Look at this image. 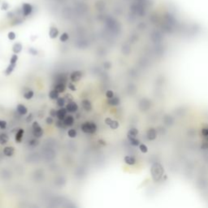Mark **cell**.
Returning <instances> with one entry per match:
<instances>
[{
	"label": "cell",
	"instance_id": "1",
	"mask_svg": "<svg viewBox=\"0 0 208 208\" xmlns=\"http://www.w3.org/2000/svg\"><path fill=\"white\" fill-rule=\"evenodd\" d=\"M81 130L85 133L94 134V133H95L97 131V125L94 122L87 121V122H85L84 124H82Z\"/></svg>",
	"mask_w": 208,
	"mask_h": 208
},
{
	"label": "cell",
	"instance_id": "2",
	"mask_svg": "<svg viewBox=\"0 0 208 208\" xmlns=\"http://www.w3.org/2000/svg\"><path fill=\"white\" fill-rule=\"evenodd\" d=\"M33 135L35 138H40L43 135V129L42 127L39 125V124L37 121H34L33 123Z\"/></svg>",
	"mask_w": 208,
	"mask_h": 208
},
{
	"label": "cell",
	"instance_id": "3",
	"mask_svg": "<svg viewBox=\"0 0 208 208\" xmlns=\"http://www.w3.org/2000/svg\"><path fill=\"white\" fill-rule=\"evenodd\" d=\"M33 6L29 3H23L22 7H21V12H22V14L24 16H28L29 15H31V13L33 12Z\"/></svg>",
	"mask_w": 208,
	"mask_h": 208
},
{
	"label": "cell",
	"instance_id": "4",
	"mask_svg": "<svg viewBox=\"0 0 208 208\" xmlns=\"http://www.w3.org/2000/svg\"><path fill=\"white\" fill-rule=\"evenodd\" d=\"M82 72L81 71H74L70 75V79L72 82H77L81 79Z\"/></svg>",
	"mask_w": 208,
	"mask_h": 208
},
{
	"label": "cell",
	"instance_id": "5",
	"mask_svg": "<svg viewBox=\"0 0 208 208\" xmlns=\"http://www.w3.org/2000/svg\"><path fill=\"white\" fill-rule=\"evenodd\" d=\"M66 109L68 112H70V113H74L76 112V111L78 110V105L76 104L75 102H69V103L67 104V107H66Z\"/></svg>",
	"mask_w": 208,
	"mask_h": 208
},
{
	"label": "cell",
	"instance_id": "6",
	"mask_svg": "<svg viewBox=\"0 0 208 208\" xmlns=\"http://www.w3.org/2000/svg\"><path fill=\"white\" fill-rule=\"evenodd\" d=\"M63 120H64V125L67 127H71L73 125V124H74V117L71 115H66Z\"/></svg>",
	"mask_w": 208,
	"mask_h": 208
},
{
	"label": "cell",
	"instance_id": "7",
	"mask_svg": "<svg viewBox=\"0 0 208 208\" xmlns=\"http://www.w3.org/2000/svg\"><path fill=\"white\" fill-rule=\"evenodd\" d=\"M67 109L64 107H60V110L57 111V118L59 120H64L67 115Z\"/></svg>",
	"mask_w": 208,
	"mask_h": 208
},
{
	"label": "cell",
	"instance_id": "8",
	"mask_svg": "<svg viewBox=\"0 0 208 208\" xmlns=\"http://www.w3.org/2000/svg\"><path fill=\"white\" fill-rule=\"evenodd\" d=\"M54 89H55L59 93H64L65 90H66L65 83L64 82H56L55 85H54Z\"/></svg>",
	"mask_w": 208,
	"mask_h": 208
},
{
	"label": "cell",
	"instance_id": "9",
	"mask_svg": "<svg viewBox=\"0 0 208 208\" xmlns=\"http://www.w3.org/2000/svg\"><path fill=\"white\" fill-rule=\"evenodd\" d=\"M16 111H17V112L19 113L20 115H26L27 113H28V109H27V107H25V106L22 105V104H19V105L17 106Z\"/></svg>",
	"mask_w": 208,
	"mask_h": 208
},
{
	"label": "cell",
	"instance_id": "10",
	"mask_svg": "<svg viewBox=\"0 0 208 208\" xmlns=\"http://www.w3.org/2000/svg\"><path fill=\"white\" fill-rule=\"evenodd\" d=\"M59 35V30L56 27H50V31H49V36L50 38H56Z\"/></svg>",
	"mask_w": 208,
	"mask_h": 208
},
{
	"label": "cell",
	"instance_id": "11",
	"mask_svg": "<svg viewBox=\"0 0 208 208\" xmlns=\"http://www.w3.org/2000/svg\"><path fill=\"white\" fill-rule=\"evenodd\" d=\"M14 151H15V149H14V147H12V146H6L4 149H3V154L8 157L12 156L14 154Z\"/></svg>",
	"mask_w": 208,
	"mask_h": 208
},
{
	"label": "cell",
	"instance_id": "12",
	"mask_svg": "<svg viewBox=\"0 0 208 208\" xmlns=\"http://www.w3.org/2000/svg\"><path fill=\"white\" fill-rule=\"evenodd\" d=\"M23 49V46L20 42H16L12 46V51L15 54H19L21 52V50Z\"/></svg>",
	"mask_w": 208,
	"mask_h": 208
},
{
	"label": "cell",
	"instance_id": "13",
	"mask_svg": "<svg viewBox=\"0 0 208 208\" xmlns=\"http://www.w3.org/2000/svg\"><path fill=\"white\" fill-rule=\"evenodd\" d=\"M82 107L83 108L85 109V111H90L91 110H92V104H91L90 102L88 100V99H85V100H83L82 101Z\"/></svg>",
	"mask_w": 208,
	"mask_h": 208
},
{
	"label": "cell",
	"instance_id": "14",
	"mask_svg": "<svg viewBox=\"0 0 208 208\" xmlns=\"http://www.w3.org/2000/svg\"><path fill=\"white\" fill-rule=\"evenodd\" d=\"M24 133V129H20L19 130H18V132L16 134V137H15L16 141L19 142V143H20V142H21V141H22V139H23Z\"/></svg>",
	"mask_w": 208,
	"mask_h": 208
},
{
	"label": "cell",
	"instance_id": "15",
	"mask_svg": "<svg viewBox=\"0 0 208 208\" xmlns=\"http://www.w3.org/2000/svg\"><path fill=\"white\" fill-rule=\"evenodd\" d=\"M49 97L50 99L52 100H57L58 98L60 97V93L58 92L55 89H54L52 90H50V92L49 93Z\"/></svg>",
	"mask_w": 208,
	"mask_h": 208
},
{
	"label": "cell",
	"instance_id": "16",
	"mask_svg": "<svg viewBox=\"0 0 208 208\" xmlns=\"http://www.w3.org/2000/svg\"><path fill=\"white\" fill-rule=\"evenodd\" d=\"M120 98L117 97H112L111 98H108V104L111 106H118L120 104Z\"/></svg>",
	"mask_w": 208,
	"mask_h": 208
},
{
	"label": "cell",
	"instance_id": "17",
	"mask_svg": "<svg viewBox=\"0 0 208 208\" xmlns=\"http://www.w3.org/2000/svg\"><path fill=\"white\" fill-rule=\"evenodd\" d=\"M124 159H125V163H127L128 165H133V164L136 163V159L132 156H125Z\"/></svg>",
	"mask_w": 208,
	"mask_h": 208
},
{
	"label": "cell",
	"instance_id": "18",
	"mask_svg": "<svg viewBox=\"0 0 208 208\" xmlns=\"http://www.w3.org/2000/svg\"><path fill=\"white\" fill-rule=\"evenodd\" d=\"M16 64H10L8 65V67L7 68V69L5 70V75L6 76H9L10 74H12V72H13V70L16 68Z\"/></svg>",
	"mask_w": 208,
	"mask_h": 208
},
{
	"label": "cell",
	"instance_id": "19",
	"mask_svg": "<svg viewBox=\"0 0 208 208\" xmlns=\"http://www.w3.org/2000/svg\"><path fill=\"white\" fill-rule=\"evenodd\" d=\"M9 140L8 136L6 133H1L0 134V144L1 145H5L8 143Z\"/></svg>",
	"mask_w": 208,
	"mask_h": 208
},
{
	"label": "cell",
	"instance_id": "20",
	"mask_svg": "<svg viewBox=\"0 0 208 208\" xmlns=\"http://www.w3.org/2000/svg\"><path fill=\"white\" fill-rule=\"evenodd\" d=\"M128 138L129 139L131 145H133V146H137V145H140V141H138L135 137H128Z\"/></svg>",
	"mask_w": 208,
	"mask_h": 208
},
{
	"label": "cell",
	"instance_id": "21",
	"mask_svg": "<svg viewBox=\"0 0 208 208\" xmlns=\"http://www.w3.org/2000/svg\"><path fill=\"white\" fill-rule=\"evenodd\" d=\"M147 136H148V138L150 140H153L155 139V137H156V134H155V131L154 129H150L147 133Z\"/></svg>",
	"mask_w": 208,
	"mask_h": 208
},
{
	"label": "cell",
	"instance_id": "22",
	"mask_svg": "<svg viewBox=\"0 0 208 208\" xmlns=\"http://www.w3.org/2000/svg\"><path fill=\"white\" fill-rule=\"evenodd\" d=\"M24 97L25 99H31V98L34 97V91L33 90H28L27 92H25L24 94Z\"/></svg>",
	"mask_w": 208,
	"mask_h": 208
},
{
	"label": "cell",
	"instance_id": "23",
	"mask_svg": "<svg viewBox=\"0 0 208 208\" xmlns=\"http://www.w3.org/2000/svg\"><path fill=\"white\" fill-rule=\"evenodd\" d=\"M65 103H66V99L64 98H58L57 99V105L59 106L60 107H63L65 105Z\"/></svg>",
	"mask_w": 208,
	"mask_h": 208
},
{
	"label": "cell",
	"instance_id": "24",
	"mask_svg": "<svg viewBox=\"0 0 208 208\" xmlns=\"http://www.w3.org/2000/svg\"><path fill=\"white\" fill-rule=\"evenodd\" d=\"M55 125L58 128H60V129H64V128L67 127L66 125H64V120H59V119H58V120L55 122Z\"/></svg>",
	"mask_w": 208,
	"mask_h": 208
},
{
	"label": "cell",
	"instance_id": "25",
	"mask_svg": "<svg viewBox=\"0 0 208 208\" xmlns=\"http://www.w3.org/2000/svg\"><path fill=\"white\" fill-rule=\"evenodd\" d=\"M76 134H77V133H76V130L74 129H69L68 132V137H71V138H74V137H76Z\"/></svg>",
	"mask_w": 208,
	"mask_h": 208
},
{
	"label": "cell",
	"instance_id": "26",
	"mask_svg": "<svg viewBox=\"0 0 208 208\" xmlns=\"http://www.w3.org/2000/svg\"><path fill=\"white\" fill-rule=\"evenodd\" d=\"M138 133V130L137 129H131L129 131L128 133V137H136Z\"/></svg>",
	"mask_w": 208,
	"mask_h": 208
},
{
	"label": "cell",
	"instance_id": "27",
	"mask_svg": "<svg viewBox=\"0 0 208 208\" xmlns=\"http://www.w3.org/2000/svg\"><path fill=\"white\" fill-rule=\"evenodd\" d=\"M119 125H120V124L118 121H116V120H112L109 126H110L111 129H118Z\"/></svg>",
	"mask_w": 208,
	"mask_h": 208
},
{
	"label": "cell",
	"instance_id": "28",
	"mask_svg": "<svg viewBox=\"0 0 208 208\" xmlns=\"http://www.w3.org/2000/svg\"><path fill=\"white\" fill-rule=\"evenodd\" d=\"M60 41L62 42H67L68 40L69 39V35L67 34V33H64V34L60 36Z\"/></svg>",
	"mask_w": 208,
	"mask_h": 208
},
{
	"label": "cell",
	"instance_id": "29",
	"mask_svg": "<svg viewBox=\"0 0 208 208\" xmlns=\"http://www.w3.org/2000/svg\"><path fill=\"white\" fill-rule=\"evenodd\" d=\"M8 38L9 40H11V41H13V40L16 39V35L14 32H10V33H8Z\"/></svg>",
	"mask_w": 208,
	"mask_h": 208
},
{
	"label": "cell",
	"instance_id": "30",
	"mask_svg": "<svg viewBox=\"0 0 208 208\" xmlns=\"http://www.w3.org/2000/svg\"><path fill=\"white\" fill-rule=\"evenodd\" d=\"M18 60V56L16 54H14L11 57L10 60V64H16V62Z\"/></svg>",
	"mask_w": 208,
	"mask_h": 208
},
{
	"label": "cell",
	"instance_id": "31",
	"mask_svg": "<svg viewBox=\"0 0 208 208\" xmlns=\"http://www.w3.org/2000/svg\"><path fill=\"white\" fill-rule=\"evenodd\" d=\"M139 149H140V151L142 152V153H146L148 151V148L147 146L145 145L144 144H141L139 145Z\"/></svg>",
	"mask_w": 208,
	"mask_h": 208
},
{
	"label": "cell",
	"instance_id": "32",
	"mask_svg": "<svg viewBox=\"0 0 208 208\" xmlns=\"http://www.w3.org/2000/svg\"><path fill=\"white\" fill-rule=\"evenodd\" d=\"M106 97L107 98H111L112 97H114V93H113L112 90H107V93H106Z\"/></svg>",
	"mask_w": 208,
	"mask_h": 208
},
{
	"label": "cell",
	"instance_id": "33",
	"mask_svg": "<svg viewBox=\"0 0 208 208\" xmlns=\"http://www.w3.org/2000/svg\"><path fill=\"white\" fill-rule=\"evenodd\" d=\"M7 125H8V124H7L5 120H0V129H5L7 127Z\"/></svg>",
	"mask_w": 208,
	"mask_h": 208
},
{
	"label": "cell",
	"instance_id": "34",
	"mask_svg": "<svg viewBox=\"0 0 208 208\" xmlns=\"http://www.w3.org/2000/svg\"><path fill=\"white\" fill-rule=\"evenodd\" d=\"M46 122L48 125H50L54 123V120H53V118L51 117V116H50V117H47L46 119Z\"/></svg>",
	"mask_w": 208,
	"mask_h": 208
},
{
	"label": "cell",
	"instance_id": "35",
	"mask_svg": "<svg viewBox=\"0 0 208 208\" xmlns=\"http://www.w3.org/2000/svg\"><path fill=\"white\" fill-rule=\"evenodd\" d=\"M8 8H9L8 3H7V2H3V4H2V7H1V9L3 10V11H6V10L8 9Z\"/></svg>",
	"mask_w": 208,
	"mask_h": 208
},
{
	"label": "cell",
	"instance_id": "36",
	"mask_svg": "<svg viewBox=\"0 0 208 208\" xmlns=\"http://www.w3.org/2000/svg\"><path fill=\"white\" fill-rule=\"evenodd\" d=\"M28 52H29L31 54H33V55H37V54H38V50L36 49H34V48H29L28 49Z\"/></svg>",
	"mask_w": 208,
	"mask_h": 208
},
{
	"label": "cell",
	"instance_id": "37",
	"mask_svg": "<svg viewBox=\"0 0 208 208\" xmlns=\"http://www.w3.org/2000/svg\"><path fill=\"white\" fill-rule=\"evenodd\" d=\"M50 115L51 117H57V111L55 109H51L50 111Z\"/></svg>",
	"mask_w": 208,
	"mask_h": 208
},
{
	"label": "cell",
	"instance_id": "38",
	"mask_svg": "<svg viewBox=\"0 0 208 208\" xmlns=\"http://www.w3.org/2000/svg\"><path fill=\"white\" fill-rule=\"evenodd\" d=\"M68 89L72 90V91H76V86L75 85H73L72 83H68Z\"/></svg>",
	"mask_w": 208,
	"mask_h": 208
},
{
	"label": "cell",
	"instance_id": "39",
	"mask_svg": "<svg viewBox=\"0 0 208 208\" xmlns=\"http://www.w3.org/2000/svg\"><path fill=\"white\" fill-rule=\"evenodd\" d=\"M38 141L36 139H32L29 141V145H31V146H36V145H38Z\"/></svg>",
	"mask_w": 208,
	"mask_h": 208
},
{
	"label": "cell",
	"instance_id": "40",
	"mask_svg": "<svg viewBox=\"0 0 208 208\" xmlns=\"http://www.w3.org/2000/svg\"><path fill=\"white\" fill-rule=\"evenodd\" d=\"M65 99H66L69 103V102H72V100H73V97H72L71 94H66V96H65Z\"/></svg>",
	"mask_w": 208,
	"mask_h": 208
},
{
	"label": "cell",
	"instance_id": "41",
	"mask_svg": "<svg viewBox=\"0 0 208 208\" xmlns=\"http://www.w3.org/2000/svg\"><path fill=\"white\" fill-rule=\"evenodd\" d=\"M111 121H112V120L111 119V118H106L105 119V124L107 125H110V124L111 123Z\"/></svg>",
	"mask_w": 208,
	"mask_h": 208
},
{
	"label": "cell",
	"instance_id": "42",
	"mask_svg": "<svg viewBox=\"0 0 208 208\" xmlns=\"http://www.w3.org/2000/svg\"><path fill=\"white\" fill-rule=\"evenodd\" d=\"M202 134L204 135V136L208 137V129H203L202 131Z\"/></svg>",
	"mask_w": 208,
	"mask_h": 208
}]
</instances>
